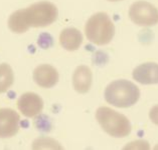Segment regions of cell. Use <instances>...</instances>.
I'll list each match as a JSON object with an SVG mask.
<instances>
[{
	"label": "cell",
	"mask_w": 158,
	"mask_h": 150,
	"mask_svg": "<svg viewBox=\"0 0 158 150\" xmlns=\"http://www.w3.org/2000/svg\"><path fill=\"white\" fill-rule=\"evenodd\" d=\"M132 76L134 80L144 85L158 84V64L155 62H146L135 67Z\"/></svg>",
	"instance_id": "cell-9"
},
{
	"label": "cell",
	"mask_w": 158,
	"mask_h": 150,
	"mask_svg": "<svg viewBox=\"0 0 158 150\" xmlns=\"http://www.w3.org/2000/svg\"><path fill=\"white\" fill-rule=\"evenodd\" d=\"M93 82V73L86 65H81L76 68L73 74V87L81 94L87 93L91 89Z\"/></svg>",
	"instance_id": "cell-10"
},
{
	"label": "cell",
	"mask_w": 158,
	"mask_h": 150,
	"mask_svg": "<svg viewBox=\"0 0 158 150\" xmlns=\"http://www.w3.org/2000/svg\"><path fill=\"white\" fill-rule=\"evenodd\" d=\"M129 18L136 25L150 27L158 23V10L147 1H137L130 6Z\"/></svg>",
	"instance_id": "cell-5"
},
{
	"label": "cell",
	"mask_w": 158,
	"mask_h": 150,
	"mask_svg": "<svg viewBox=\"0 0 158 150\" xmlns=\"http://www.w3.org/2000/svg\"><path fill=\"white\" fill-rule=\"evenodd\" d=\"M59 72L49 64H41L33 70V80L42 88H52L59 82Z\"/></svg>",
	"instance_id": "cell-8"
},
{
	"label": "cell",
	"mask_w": 158,
	"mask_h": 150,
	"mask_svg": "<svg viewBox=\"0 0 158 150\" xmlns=\"http://www.w3.org/2000/svg\"><path fill=\"white\" fill-rule=\"evenodd\" d=\"M105 100L119 108H128L136 104L140 98V90L133 82L119 79L111 82L104 92Z\"/></svg>",
	"instance_id": "cell-2"
},
{
	"label": "cell",
	"mask_w": 158,
	"mask_h": 150,
	"mask_svg": "<svg viewBox=\"0 0 158 150\" xmlns=\"http://www.w3.org/2000/svg\"><path fill=\"white\" fill-rule=\"evenodd\" d=\"M14 82L13 70L9 64H0V93H4Z\"/></svg>",
	"instance_id": "cell-12"
},
{
	"label": "cell",
	"mask_w": 158,
	"mask_h": 150,
	"mask_svg": "<svg viewBox=\"0 0 158 150\" xmlns=\"http://www.w3.org/2000/svg\"><path fill=\"white\" fill-rule=\"evenodd\" d=\"M56 18V6L48 1H40L27 8L14 11L8 18V27L12 32L21 34L30 27H47Z\"/></svg>",
	"instance_id": "cell-1"
},
{
	"label": "cell",
	"mask_w": 158,
	"mask_h": 150,
	"mask_svg": "<svg viewBox=\"0 0 158 150\" xmlns=\"http://www.w3.org/2000/svg\"><path fill=\"white\" fill-rule=\"evenodd\" d=\"M85 33L89 41L96 45L110 43L115 35V26L109 15L105 12H97L88 19Z\"/></svg>",
	"instance_id": "cell-4"
},
{
	"label": "cell",
	"mask_w": 158,
	"mask_h": 150,
	"mask_svg": "<svg viewBox=\"0 0 158 150\" xmlns=\"http://www.w3.org/2000/svg\"><path fill=\"white\" fill-rule=\"evenodd\" d=\"M108 1H111V2H116V1H121V0H108Z\"/></svg>",
	"instance_id": "cell-15"
},
{
	"label": "cell",
	"mask_w": 158,
	"mask_h": 150,
	"mask_svg": "<svg viewBox=\"0 0 158 150\" xmlns=\"http://www.w3.org/2000/svg\"><path fill=\"white\" fill-rule=\"evenodd\" d=\"M33 149H40V148H61L60 143H57L56 140L51 139V138H40L33 141L32 143Z\"/></svg>",
	"instance_id": "cell-13"
},
{
	"label": "cell",
	"mask_w": 158,
	"mask_h": 150,
	"mask_svg": "<svg viewBox=\"0 0 158 150\" xmlns=\"http://www.w3.org/2000/svg\"><path fill=\"white\" fill-rule=\"evenodd\" d=\"M17 108L25 117L32 118L37 116L44 109V100L34 92L23 93L17 100Z\"/></svg>",
	"instance_id": "cell-6"
},
{
	"label": "cell",
	"mask_w": 158,
	"mask_h": 150,
	"mask_svg": "<svg viewBox=\"0 0 158 150\" xmlns=\"http://www.w3.org/2000/svg\"><path fill=\"white\" fill-rule=\"evenodd\" d=\"M96 119L104 131L112 137H126L132 130L129 119L110 107H99L96 111Z\"/></svg>",
	"instance_id": "cell-3"
},
{
	"label": "cell",
	"mask_w": 158,
	"mask_h": 150,
	"mask_svg": "<svg viewBox=\"0 0 158 150\" xmlns=\"http://www.w3.org/2000/svg\"><path fill=\"white\" fill-rule=\"evenodd\" d=\"M60 43L61 47L68 51H75L83 43V35L79 29L74 27L64 28L60 34Z\"/></svg>",
	"instance_id": "cell-11"
},
{
	"label": "cell",
	"mask_w": 158,
	"mask_h": 150,
	"mask_svg": "<svg viewBox=\"0 0 158 150\" xmlns=\"http://www.w3.org/2000/svg\"><path fill=\"white\" fill-rule=\"evenodd\" d=\"M20 117L11 108L0 109V138H10L16 135L19 130Z\"/></svg>",
	"instance_id": "cell-7"
},
{
	"label": "cell",
	"mask_w": 158,
	"mask_h": 150,
	"mask_svg": "<svg viewBox=\"0 0 158 150\" xmlns=\"http://www.w3.org/2000/svg\"><path fill=\"white\" fill-rule=\"evenodd\" d=\"M149 118L155 125H158V105L153 106L150 109L149 112Z\"/></svg>",
	"instance_id": "cell-14"
}]
</instances>
